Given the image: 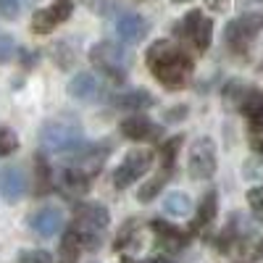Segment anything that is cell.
I'll list each match as a JSON object with an SVG mask.
<instances>
[{"label":"cell","mask_w":263,"mask_h":263,"mask_svg":"<svg viewBox=\"0 0 263 263\" xmlns=\"http://www.w3.org/2000/svg\"><path fill=\"white\" fill-rule=\"evenodd\" d=\"M18 11H21L18 0H0V16H3V18H16Z\"/></svg>","instance_id":"f546056e"},{"label":"cell","mask_w":263,"mask_h":263,"mask_svg":"<svg viewBox=\"0 0 263 263\" xmlns=\"http://www.w3.org/2000/svg\"><path fill=\"white\" fill-rule=\"evenodd\" d=\"M174 37L184 45H190L195 53H205L213 40V21L203 11H187L177 24H174Z\"/></svg>","instance_id":"277c9868"},{"label":"cell","mask_w":263,"mask_h":263,"mask_svg":"<svg viewBox=\"0 0 263 263\" xmlns=\"http://www.w3.org/2000/svg\"><path fill=\"white\" fill-rule=\"evenodd\" d=\"M90 63L95 69L111 82H124L126 74H129V63H132V55L116 45V42H98V45L90 48Z\"/></svg>","instance_id":"5b68a950"},{"label":"cell","mask_w":263,"mask_h":263,"mask_svg":"<svg viewBox=\"0 0 263 263\" xmlns=\"http://www.w3.org/2000/svg\"><path fill=\"white\" fill-rule=\"evenodd\" d=\"M111 224V213L100 203H77L74 205V232L87 250H95L103 239V232Z\"/></svg>","instance_id":"7a4b0ae2"},{"label":"cell","mask_w":263,"mask_h":263,"mask_svg":"<svg viewBox=\"0 0 263 263\" xmlns=\"http://www.w3.org/2000/svg\"><path fill=\"white\" fill-rule=\"evenodd\" d=\"M253 150H255L258 156L263 158V137H255V140H253Z\"/></svg>","instance_id":"836d02e7"},{"label":"cell","mask_w":263,"mask_h":263,"mask_svg":"<svg viewBox=\"0 0 263 263\" xmlns=\"http://www.w3.org/2000/svg\"><path fill=\"white\" fill-rule=\"evenodd\" d=\"M74 13V0H53L48 8H40L32 16V32L34 34H50L58 24L69 21Z\"/></svg>","instance_id":"9c48e42d"},{"label":"cell","mask_w":263,"mask_h":263,"mask_svg":"<svg viewBox=\"0 0 263 263\" xmlns=\"http://www.w3.org/2000/svg\"><path fill=\"white\" fill-rule=\"evenodd\" d=\"M116 105L124 108V111H145V108L156 105V98H153L147 90H129V92L116 98Z\"/></svg>","instance_id":"d6986e66"},{"label":"cell","mask_w":263,"mask_h":263,"mask_svg":"<svg viewBox=\"0 0 263 263\" xmlns=\"http://www.w3.org/2000/svg\"><path fill=\"white\" fill-rule=\"evenodd\" d=\"M150 29V21L140 13H121L116 18V34L121 42L126 45H135V42H142V37Z\"/></svg>","instance_id":"4fadbf2b"},{"label":"cell","mask_w":263,"mask_h":263,"mask_svg":"<svg viewBox=\"0 0 263 263\" xmlns=\"http://www.w3.org/2000/svg\"><path fill=\"white\" fill-rule=\"evenodd\" d=\"M263 29V13H242L232 18L227 29H224V45L234 53V55H248L250 45L255 42V37Z\"/></svg>","instance_id":"8992f818"},{"label":"cell","mask_w":263,"mask_h":263,"mask_svg":"<svg viewBox=\"0 0 263 263\" xmlns=\"http://www.w3.org/2000/svg\"><path fill=\"white\" fill-rule=\"evenodd\" d=\"M29 227H32V232L34 234H40V237H55L61 229H63V213H61V208H55V205H42V208H37L32 216H29Z\"/></svg>","instance_id":"7c38bea8"},{"label":"cell","mask_w":263,"mask_h":263,"mask_svg":"<svg viewBox=\"0 0 263 263\" xmlns=\"http://www.w3.org/2000/svg\"><path fill=\"white\" fill-rule=\"evenodd\" d=\"M92 184V177L87 171L77 168V166H66L61 179H58V187L66 192V195H84Z\"/></svg>","instance_id":"9a60e30c"},{"label":"cell","mask_w":263,"mask_h":263,"mask_svg":"<svg viewBox=\"0 0 263 263\" xmlns=\"http://www.w3.org/2000/svg\"><path fill=\"white\" fill-rule=\"evenodd\" d=\"M121 263H174V260H168L163 255H156V258H147V260H129V258H124Z\"/></svg>","instance_id":"4dcf8cb0"},{"label":"cell","mask_w":263,"mask_h":263,"mask_svg":"<svg viewBox=\"0 0 263 263\" xmlns=\"http://www.w3.org/2000/svg\"><path fill=\"white\" fill-rule=\"evenodd\" d=\"M87 8L98 16H111L116 11V0H84Z\"/></svg>","instance_id":"4316f807"},{"label":"cell","mask_w":263,"mask_h":263,"mask_svg":"<svg viewBox=\"0 0 263 263\" xmlns=\"http://www.w3.org/2000/svg\"><path fill=\"white\" fill-rule=\"evenodd\" d=\"M150 229H153V234H156V239H158V245H161L166 253H182V250L187 248V242H190V237H192L190 232H182V229H177V227L161 221V218H153Z\"/></svg>","instance_id":"8fae6325"},{"label":"cell","mask_w":263,"mask_h":263,"mask_svg":"<svg viewBox=\"0 0 263 263\" xmlns=\"http://www.w3.org/2000/svg\"><path fill=\"white\" fill-rule=\"evenodd\" d=\"M18 263H53V255L48 250H24L18 255Z\"/></svg>","instance_id":"83f0119b"},{"label":"cell","mask_w":263,"mask_h":263,"mask_svg":"<svg viewBox=\"0 0 263 263\" xmlns=\"http://www.w3.org/2000/svg\"><path fill=\"white\" fill-rule=\"evenodd\" d=\"M166 116H168V121H182L179 116H187V108H184V105H179V108H174V111H168Z\"/></svg>","instance_id":"1f68e13d"},{"label":"cell","mask_w":263,"mask_h":263,"mask_svg":"<svg viewBox=\"0 0 263 263\" xmlns=\"http://www.w3.org/2000/svg\"><path fill=\"white\" fill-rule=\"evenodd\" d=\"M216 211H218V195L211 190V192L203 197V200H200V205H197V213H195V218H192V232H190V234L205 232V229L213 224Z\"/></svg>","instance_id":"2e32d148"},{"label":"cell","mask_w":263,"mask_h":263,"mask_svg":"<svg viewBox=\"0 0 263 263\" xmlns=\"http://www.w3.org/2000/svg\"><path fill=\"white\" fill-rule=\"evenodd\" d=\"M27 187H29V179H27L24 166L11 163L6 168H0V197L6 203H16L18 197H24Z\"/></svg>","instance_id":"30bf717a"},{"label":"cell","mask_w":263,"mask_h":263,"mask_svg":"<svg viewBox=\"0 0 263 263\" xmlns=\"http://www.w3.org/2000/svg\"><path fill=\"white\" fill-rule=\"evenodd\" d=\"M171 3H177V6H179V3H190V0H171Z\"/></svg>","instance_id":"e575fe53"},{"label":"cell","mask_w":263,"mask_h":263,"mask_svg":"<svg viewBox=\"0 0 263 263\" xmlns=\"http://www.w3.org/2000/svg\"><path fill=\"white\" fill-rule=\"evenodd\" d=\"M66 90H69V95L77 98V100H90L98 92V79L92 74H87V71H79L77 77H71Z\"/></svg>","instance_id":"ac0fdd59"},{"label":"cell","mask_w":263,"mask_h":263,"mask_svg":"<svg viewBox=\"0 0 263 263\" xmlns=\"http://www.w3.org/2000/svg\"><path fill=\"white\" fill-rule=\"evenodd\" d=\"M260 253H263V239H260V248H258V255H260Z\"/></svg>","instance_id":"8d00e7d4"},{"label":"cell","mask_w":263,"mask_h":263,"mask_svg":"<svg viewBox=\"0 0 263 263\" xmlns=\"http://www.w3.org/2000/svg\"><path fill=\"white\" fill-rule=\"evenodd\" d=\"M34 171H37V192L40 195L50 192L55 184H53V171L45 156H34Z\"/></svg>","instance_id":"603a6c76"},{"label":"cell","mask_w":263,"mask_h":263,"mask_svg":"<svg viewBox=\"0 0 263 263\" xmlns=\"http://www.w3.org/2000/svg\"><path fill=\"white\" fill-rule=\"evenodd\" d=\"M260 71H263V63H260Z\"/></svg>","instance_id":"74e56055"},{"label":"cell","mask_w":263,"mask_h":263,"mask_svg":"<svg viewBox=\"0 0 263 263\" xmlns=\"http://www.w3.org/2000/svg\"><path fill=\"white\" fill-rule=\"evenodd\" d=\"M58 263H74V260H69V258H63V260H58Z\"/></svg>","instance_id":"d590c367"},{"label":"cell","mask_w":263,"mask_h":263,"mask_svg":"<svg viewBox=\"0 0 263 263\" xmlns=\"http://www.w3.org/2000/svg\"><path fill=\"white\" fill-rule=\"evenodd\" d=\"M168 177H171V174L161 171L158 177H153L150 182H145V184L140 187V192H137V200H140V203H150L153 197H156V195H158V192L163 190V184L168 182Z\"/></svg>","instance_id":"cb8c5ba5"},{"label":"cell","mask_w":263,"mask_h":263,"mask_svg":"<svg viewBox=\"0 0 263 263\" xmlns=\"http://www.w3.org/2000/svg\"><path fill=\"white\" fill-rule=\"evenodd\" d=\"M145 63L166 90H182L195 71L192 55L174 40H156L145 53Z\"/></svg>","instance_id":"6da1fadb"},{"label":"cell","mask_w":263,"mask_h":263,"mask_svg":"<svg viewBox=\"0 0 263 263\" xmlns=\"http://www.w3.org/2000/svg\"><path fill=\"white\" fill-rule=\"evenodd\" d=\"M187 174L192 179L203 182L211 179L216 174V145L211 137H197L190 145V156H187Z\"/></svg>","instance_id":"ba28073f"},{"label":"cell","mask_w":263,"mask_h":263,"mask_svg":"<svg viewBox=\"0 0 263 263\" xmlns=\"http://www.w3.org/2000/svg\"><path fill=\"white\" fill-rule=\"evenodd\" d=\"M18 147V137L16 132L8 129V126H0V158L3 156H11V153Z\"/></svg>","instance_id":"d4e9b609"},{"label":"cell","mask_w":263,"mask_h":263,"mask_svg":"<svg viewBox=\"0 0 263 263\" xmlns=\"http://www.w3.org/2000/svg\"><path fill=\"white\" fill-rule=\"evenodd\" d=\"M248 203H250L253 213H255L258 218H263V184H258V187H253V190L248 192Z\"/></svg>","instance_id":"f1b7e54d"},{"label":"cell","mask_w":263,"mask_h":263,"mask_svg":"<svg viewBox=\"0 0 263 263\" xmlns=\"http://www.w3.org/2000/svg\"><path fill=\"white\" fill-rule=\"evenodd\" d=\"M150 166H153V150H147V147L129 150L124 156V161L114 171V187L124 190L129 184H135L137 179H142L145 174L150 171Z\"/></svg>","instance_id":"52a82bcc"},{"label":"cell","mask_w":263,"mask_h":263,"mask_svg":"<svg viewBox=\"0 0 263 263\" xmlns=\"http://www.w3.org/2000/svg\"><path fill=\"white\" fill-rule=\"evenodd\" d=\"M239 108L248 119V126L253 132L263 129V92H245L242 100H239Z\"/></svg>","instance_id":"e0dca14e"},{"label":"cell","mask_w":263,"mask_h":263,"mask_svg":"<svg viewBox=\"0 0 263 263\" xmlns=\"http://www.w3.org/2000/svg\"><path fill=\"white\" fill-rule=\"evenodd\" d=\"M16 58V42L11 34H0V63H8Z\"/></svg>","instance_id":"484cf974"},{"label":"cell","mask_w":263,"mask_h":263,"mask_svg":"<svg viewBox=\"0 0 263 263\" xmlns=\"http://www.w3.org/2000/svg\"><path fill=\"white\" fill-rule=\"evenodd\" d=\"M182 140L184 137H171L161 145V171L171 174L174 166H177V156H179V150H182Z\"/></svg>","instance_id":"7402d4cb"},{"label":"cell","mask_w":263,"mask_h":263,"mask_svg":"<svg viewBox=\"0 0 263 263\" xmlns=\"http://www.w3.org/2000/svg\"><path fill=\"white\" fill-rule=\"evenodd\" d=\"M40 145L53 153H71L79 150L84 145V132L82 124L71 116H61V119H50L42 124L40 129Z\"/></svg>","instance_id":"3957f363"},{"label":"cell","mask_w":263,"mask_h":263,"mask_svg":"<svg viewBox=\"0 0 263 263\" xmlns=\"http://www.w3.org/2000/svg\"><path fill=\"white\" fill-rule=\"evenodd\" d=\"M163 211L168 216H187L192 211V200H190V195L187 192H168L163 197Z\"/></svg>","instance_id":"ffe728a7"},{"label":"cell","mask_w":263,"mask_h":263,"mask_svg":"<svg viewBox=\"0 0 263 263\" xmlns=\"http://www.w3.org/2000/svg\"><path fill=\"white\" fill-rule=\"evenodd\" d=\"M208 6H211L213 11H224V8H227V0H208Z\"/></svg>","instance_id":"d6a6232c"},{"label":"cell","mask_w":263,"mask_h":263,"mask_svg":"<svg viewBox=\"0 0 263 263\" xmlns=\"http://www.w3.org/2000/svg\"><path fill=\"white\" fill-rule=\"evenodd\" d=\"M121 135L126 140H158L163 135V126H158L156 121H150L145 116H129V119H121L119 124Z\"/></svg>","instance_id":"5bb4252c"},{"label":"cell","mask_w":263,"mask_h":263,"mask_svg":"<svg viewBox=\"0 0 263 263\" xmlns=\"http://www.w3.org/2000/svg\"><path fill=\"white\" fill-rule=\"evenodd\" d=\"M135 248H140V224L135 218H129L116 237V250H135Z\"/></svg>","instance_id":"44dd1931"}]
</instances>
